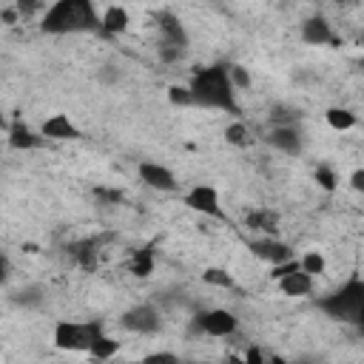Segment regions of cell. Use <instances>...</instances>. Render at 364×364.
<instances>
[{
    "label": "cell",
    "mask_w": 364,
    "mask_h": 364,
    "mask_svg": "<svg viewBox=\"0 0 364 364\" xmlns=\"http://www.w3.org/2000/svg\"><path fill=\"white\" fill-rule=\"evenodd\" d=\"M100 26H103V15H97L94 0H57L40 20V28L46 35L100 32Z\"/></svg>",
    "instance_id": "6da1fadb"
},
{
    "label": "cell",
    "mask_w": 364,
    "mask_h": 364,
    "mask_svg": "<svg viewBox=\"0 0 364 364\" xmlns=\"http://www.w3.org/2000/svg\"><path fill=\"white\" fill-rule=\"evenodd\" d=\"M191 91H194V100L197 106L205 108H222L228 114H239V103L233 97V83L228 74V66H208L194 72L191 77Z\"/></svg>",
    "instance_id": "7a4b0ae2"
},
{
    "label": "cell",
    "mask_w": 364,
    "mask_h": 364,
    "mask_svg": "<svg viewBox=\"0 0 364 364\" xmlns=\"http://www.w3.org/2000/svg\"><path fill=\"white\" fill-rule=\"evenodd\" d=\"M319 308L336 322H356L358 311L364 308V279L353 276L345 282L336 293H330L327 299L319 301Z\"/></svg>",
    "instance_id": "3957f363"
},
{
    "label": "cell",
    "mask_w": 364,
    "mask_h": 364,
    "mask_svg": "<svg viewBox=\"0 0 364 364\" xmlns=\"http://www.w3.org/2000/svg\"><path fill=\"white\" fill-rule=\"evenodd\" d=\"M103 336V322H57L54 327V347L57 350H91L94 339Z\"/></svg>",
    "instance_id": "277c9868"
},
{
    "label": "cell",
    "mask_w": 364,
    "mask_h": 364,
    "mask_svg": "<svg viewBox=\"0 0 364 364\" xmlns=\"http://www.w3.org/2000/svg\"><path fill=\"white\" fill-rule=\"evenodd\" d=\"M239 327V319L231 311L222 308H210V311H199L194 316V330L197 333H208V336H233Z\"/></svg>",
    "instance_id": "5b68a950"
},
{
    "label": "cell",
    "mask_w": 364,
    "mask_h": 364,
    "mask_svg": "<svg viewBox=\"0 0 364 364\" xmlns=\"http://www.w3.org/2000/svg\"><path fill=\"white\" fill-rule=\"evenodd\" d=\"M119 324H123L129 333H137V336H151V333L160 330L163 319H160V311L154 305H134L123 313Z\"/></svg>",
    "instance_id": "8992f818"
},
{
    "label": "cell",
    "mask_w": 364,
    "mask_h": 364,
    "mask_svg": "<svg viewBox=\"0 0 364 364\" xmlns=\"http://www.w3.org/2000/svg\"><path fill=\"white\" fill-rule=\"evenodd\" d=\"M185 205L197 214H205V217H214V220H225V210L220 205V194L214 185H194L188 194H185Z\"/></svg>",
    "instance_id": "52a82bcc"
},
{
    "label": "cell",
    "mask_w": 364,
    "mask_h": 364,
    "mask_svg": "<svg viewBox=\"0 0 364 364\" xmlns=\"http://www.w3.org/2000/svg\"><path fill=\"white\" fill-rule=\"evenodd\" d=\"M137 174H140V179L145 182V185L154 188V191L171 194V191L179 188V182H176L174 171H168V168L160 165V163H140V165H137Z\"/></svg>",
    "instance_id": "ba28073f"
},
{
    "label": "cell",
    "mask_w": 364,
    "mask_h": 364,
    "mask_svg": "<svg viewBox=\"0 0 364 364\" xmlns=\"http://www.w3.org/2000/svg\"><path fill=\"white\" fill-rule=\"evenodd\" d=\"M267 142L282 151V154H301V148H305V137H301V131L296 126H273L270 134H267Z\"/></svg>",
    "instance_id": "9c48e42d"
},
{
    "label": "cell",
    "mask_w": 364,
    "mask_h": 364,
    "mask_svg": "<svg viewBox=\"0 0 364 364\" xmlns=\"http://www.w3.org/2000/svg\"><path fill=\"white\" fill-rule=\"evenodd\" d=\"M251 254H254V256H259V259H265V262H270V265H279V262L293 259L290 245H285V242H282V239H276V236H262V239H254V242H251Z\"/></svg>",
    "instance_id": "30bf717a"
},
{
    "label": "cell",
    "mask_w": 364,
    "mask_h": 364,
    "mask_svg": "<svg viewBox=\"0 0 364 364\" xmlns=\"http://www.w3.org/2000/svg\"><path fill=\"white\" fill-rule=\"evenodd\" d=\"M106 239H111V236L72 242V245H69L66 251H69V256H72V259H74L80 267H85V270H94V267H97V254H100V245H103Z\"/></svg>",
    "instance_id": "8fae6325"
},
{
    "label": "cell",
    "mask_w": 364,
    "mask_h": 364,
    "mask_svg": "<svg viewBox=\"0 0 364 364\" xmlns=\"http://www.w3.org/2000/svg\"><path fill=\"white\" fill-rule=\"evenodd\" d=\"M301 40H305L308 46H327V43H339L336 38H333V28L330 23L316 15V17H308L305 23H301Z\"/></svg>",
    "instance_id": "7c38bea8"
},
{
    "label": "cell",
    "mask_w": 364,
    "mask_h": 364,
    "mask_svg": "<svg viewBox=\"0 0 364 364\" xmlns=\"http://www.w3.org/2000/svg\"><path fill=\"white\" fill-rule=\"evenodd\" d=\"M40 134H43L46 140H60V142H63V140H77V137H80V129L72 123L66 114H51L46 123H43Z\"/></svg>",
    "instance_id": "4fadbf2b"
},
{
    "label": "cell",
    "mask_w": 364,
    "mask_h": 364,
    "mask_svg": "<svg viewBox=\"0 0 364 364\" xmlns=\"http://www.w3.org/2000/svg\"><path fill=\"white\" fill-rule=\"evenodd\" d=\"M157 23H160V32H163V40H165V43H174V46H179V49H188V32L182 28V23L176 20V15L160 12V15H157Z\"/></svg>",
    "instance_id": "5bb4252c"
},
{
    "label": "cell",
    "mask_w": 364,
    "mask_h": 364,
    "mask_svg": "<svg viewBox=\"0 0 364 364\" xmlns=\"http://www.w3.org/2000/svg\"><path fill=\"white\" fill-rule=\"evenodd\" d=\"M245 225L251 231L265 233V236H276V231H279V214H273V210H267V208H256V210H251V214L245 217Z\"/></svg>",
    "instance_id": "9a60e30c"
},
{
    "label": "cell",
    "mask_w": 364,
    "mask_h": 364,
    "mask_svg": "<svg viewBox=\"0 0 364 364\" xmlns=\"http://www.w3.org/2000/svg\"><path fill=\"white\" fill-rule=\"evenodd\" d=\"M279 290L285 293V296H308L311 290H313V276L308 270H296V273H290V276H285V279H279Z\"/></svg>",
    "instance_id": "2e32d148"
},
{
    "label": "cell",
    "mask_w": 364,
    "mask_h": 364,
    "mask_svg": "<svg viewBox=\"0 0 364 364\" xmlns=\"http://www.w3.org/2000/svg\"><path fill=\"white\" fill-rule=\"evenodd\" d=\"M129 28V12L123 6H111L103 12V26H100V32L108 35V38H117V35H123Z\"/></svg>",
    "instance_id": "e0dca14e"
},
{
    "label": "cell",
    "mask_w": 364,
    "mask_h": 364,
    "mask_svg": "<svg viewBox=\"0 0 364 364\" xmlns=\"http://www.w3.org/2000/svg\"><path fill=\"white\" fill-rule=\"evenodd\" d=\"M40 142H43V137H38L32 129L23 123V119H15V123H12V129H9V145L12 148L26 151V148H38Z\"/></svg>",
    "instance_id": "ac0fdd59"
},
{
    "label": "cell",
    "mask_w": 364,
    "mask_h": 364,
    "mask_svg": "<svg viewBox=\"0 0 364 364\" xmlns=\"http://www.w3.org/2000/svg\"><path fill=\"white\" fill-rule=\"evenodd\" d=\"M12 301L17 308H28V311L43 308L46 305V288L43 285H26V288L12 293Z\"/></svg>",
    "instance_id": "d6986e66"
},
{
    "label": "cell",
    "mask_w": 364,
    "mask_h": 364,
    "mask_svg": "<svg viewBox=\"0 0 364 364\" xmlns=\"http://www.w3.org/2000/svg\"><path fill=\"white\" fill-rule=\"evenodd\" d=\"M129 270L134 273V276H140V279H148L151 273H154V248L145 245V248L134 251V254H131V265H129Z\"/></svg>",
    "instance_id": "ffe728a7"
},
{
    "label": "cell",
    "mask_w": 364,
    "mask_h": 364,
    "mask_svg": "<svg viewBox=\"0 0 364 364\" xmlns=\"http://www.w3.org/2000/svg\"><path fill=\"white\" fill-rule=\"evenodd\" d=\"M301 117H305V114H301V108L276 103V106L270 108V126H296Z\"/></svg>",
    "instance_id": "44dd1931"
},
{
    "label": "cell",
    "mask_w": 364,
    "mask_h": 364,
    "mask_svg": "<svg viewBox=\"0 0 364 364\" xmlns=\"http://www.w3.org/2000/svg\"><path fill=\"white\" fill-rule=\"evenodd\" d=\"M327 123L336 129V131H350L356 126V114L350 108H327Z\"/></svg>",
    "instance_id": "7402d4cb"
},
{
    "label": "cell",
    "mask_w": 364,
    "mask_h": 364,
    "mask_svg": "<svg viewBox=\"0 0 364 364\" xmlns=\"http://www.w3.org/2000/svg\"><path fill=\"white\" fill-rule=\"evenodd\" d=\"M117 350H119V342L108 339L106 333H103V336H97V339H94V345H91L88 356H91V358H100V361H106V358H111Z\"/></svg>",
    "instance_id": "603a6c76"
},
{
    "label": "cell",
    "mask_w": 364,
    "mask_h": 364,
    "mask_svg": "<svg viewBox=\"0 0 364 364\" xmlns=\"http://www.w3.org/2000/svg\"><path fill=\"white\" fill-rule=\"evenodd\" d=\"M225 140H228V145H233V148H248V145H251V131H248L245 123H231V126L225 129Z\"/></svg>",
    "instance_id": "cb8c5ba5"
},
{
    "label": "cell",
    "mask_w": 364,
    "mask_h": 364,
    "mask_svg": "<svg viewBox=\"0 0 364 364\" xmlns=\"http://www.w3.org/2000/svg\"><path fill=\"white\" fill-rule=\"evenodd\" d=\"M202 282L205 285H214V288H233V279H231V273L228 270H222V267H208L205 273H202Z\"/></svg>",
    "instance_id": "d4e9b609"
},
{
    "label": "cell",
    "mask_w": 364,
    "mask_h": 364,
    "mask_svg": "<svg viewBox=\"0 0 364 364\" xmlns=\"http://www.w3.org/2000/svg\"><path fill=\"white\" fill-rule=\"evenodd\" d=\"M168 100H171L174 106H194V103H197L191 85H171V88H168Z\"/></svg>",
    "instance_id": "484cf974"
},
{
    "label": "cell",
    "mask_w": 364,
    "mask_h": 364,
    "mask_svg": "<svg viewBox=\"0 0 364 364\" xmlns=\"http://www.w3.org/2000/svg\"><path fill=\"white\" fill-rule=\"evenodd\" d=\"M324 267H327V262H324V256H322L319 251H308L305 256H301V270H308L311 276H316V273H324Z\"/></svg>",
    "instance_id": "4316f807"
},
{
    "label": "cell",
    "mask_w": 364,
    "mask_h": 364,
    "mask_svg": "<svg viewBox=\"0 0 364 364\" xmlns=\"http://www.w3.org/2000/svg\"><path fill=\"white\" fill-rule=\"evenodd\" d=\"M313 176H316V182H319V188H322V191H327V194H330V191H336V182H339V179H336V171H333L330 165H319Z\"/></svg>",
    "instance_id": "83f0119b"
},
{
    "label": "cell",
    "mask_w": 364,
    "mask_h": 364,
    "mask_svg": "<svg viewBox=\"0 0 364 364\" xmlns=\"http://www.w3.org/2000/svg\"><path fill=\"white\" fill-rule=\"evenodd\" d=\"M301 270V259H288V262H279V265H270V279H285L290 273Z\"/></svg>",
    "instance_id": "f1b7e54d"
},
{
    "label": "cell",
    "mask_w": 364,
    "mask_h": 364,
    "mask_svg": "<svg viewBox=\"0 0 364 364\" xmlns=\"http://www.w3.org/2000/svg\"><path fill=\"white\" fill-rule=\"evenodd\" d=\"M228 74H231V83H233V88H251V74L242 69V66H228Z\"/></svg>",
    "instance_id": "f546056e"
},
{
    "label": "cell",
    "mask_w": 364,
    "mask_h": 364,
    "mask_svg": "<svg viewBox=\"0 0 364 364\" xmlns=\"http://www.w3.org/2000/svg\"><path fill=\"white\" fill-rule=\"evenodd\" d=\"M182 54H185V49H179V46L163 40V46H160V60H163V63H176Z\"/></svg>",
    "instance_id": "4dcf8cb0"
},
{
    "label": "cell",
    "mask_w": 364,
    "mask_h": 364,
    "mask_svg": "<svg viewBox=\"0 0 364 364\" xmlns=\"http://www.w3.org/2000/svg\"><path fill=\"white\" fill-rule=\"evenodd\" d=\"M15 9L20 12V17H32L40 9V0H15Z\"/></svg>",
    "instance_id": "1f68e13d"
},
{
    "label": "cell",
    "mask_w": 364,
    "mask_h": 364,
    "mask_svg": "<svg viewBox=\"0 0 364 364\" xmlns=\"http://www.w3.org/2000/svg\"><path fill=\"white\" fill-rule=\"evenodd\" d=\"M94 197H97V199H106V202H111V205H114V202H123V191H114V188H97Z\"/></svg>",
    "instance_id": "d6a6232c"
},
{
    "label": "cell",
    "mask_w": 364,
    "mask_h": 364,
    "mask_svg": "<svg viewBox=\"0 0 364 364\" xmlns=\"http://www.w3.org/2000/svg\"><path fill=\"white\" fill-rule=\"evenodd\" d=\"M174 361H179L174 353H151V356H145V364H174Z\"/></svg>",
    "instance_id": "836d02e7"
},
{
    "label": "cell",
    "mask_w": 364,
    "mask_h": 364,
    "mask_svg": "<svg viewBox=\"0 0 364 364\" xmlns=\"http://www.w3.org/2000/svg\"><path fill=\"white\" fill-rule=\"evenodd\" d=\"M119 77H123V74H119V69H117V66H111V63L100 69V80H103V83H108V85H111V83H117Z\"/></svg>",
    "instance_id": "e575fe53"
},
{
    "label": "cell",
    "mask_w": 364,
    "mask_h": 364,
    "mask_svg": "<svg viewBox=\"0 0 364 364\" xmlns=\"http://www.w3.org/2000/svg\"><path fill=\"white\" fill-rule=\"evenodd\" d=\"M350 185H353V191H358L364 197V168H356L350 174Z\"/></svg>",
    "instance_id": "d590c367"
},
{
    "label": "cell",
    "mask_w": 364,
    "mask_h": 364,
    "mask_svg": "<svg viewBox=\"0 0 364 364\" xmlns=\"http://www.w3.org/2000/svg\"><path fill=\"white\" fill-rule=\"evenodd\" d=\"M17 20H20V12H17L15 6H9V9H3V23H6V26H15Z\"/></svg>",
    "instance_id": "8d00e7d4"
},
{
    "label": "cell",
    "mask_w": 364,
    "mask_h": 364,
    "mask_svg": "<svg viewBox=\"0 0 364 364\" xmlns=\"http://www.w3.org/2000/svg\"><path fill=\"white\" fill-rule=\"evenodd\" d=\"M0 270H3V273H0V279L9 282V276H12V262H9L6 254H3V259H0Z\"/></svg>",
    "instance_id": "74e56055"
},
{
    "label": "cell",
    "mask_w": 364,
    "mask_h": 364,
    "mask_svg": "<svg viewBox=\"0 0 364 364\" xmlns=\"http://www.w3.org/2000/svg\"><path fill=\"white\" fill-rule=\"evenodd\" d=\"M245 361H251V364H262V361H265V356H262V350H259V347H251V350L245 353Z\"/></svg>",
    "instance_id": "f35d334b"
},
{
    "label": "cell",
    "mask_w": 364,
    "mask_h": 364,
    "mask_svg": "<svg viewBox=\"0 0 364 364\" xmlns=\"http://www.w3.org/2000/svg\"><path fill=\"white\" fill-rule=\"evenodd\" d=\"M353 324H358V330L364 333V308L358 311V316H356V322H353Z\"/></svg>",
    "instance_id": "ab89813d"
},
{
    "label": "cell",
    "mask_w": 364,
    "mask_h": 364,
    "mask_svg": "<svg viewBox=\"0 0 364 364\" xmlns=\"http://www.w3.org/2000/svg\"><path fill=\"white\" fill-rule=\"evenodd\" d=\"M336 3H342V6H353L356 0H336Z\"/></svg>",
    "instance_id": "60d3db41"
}]
</instances>
